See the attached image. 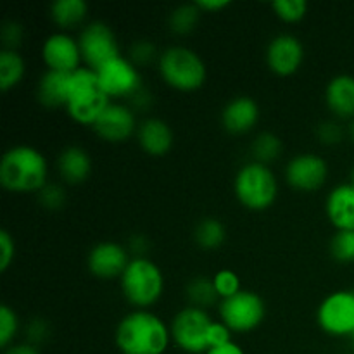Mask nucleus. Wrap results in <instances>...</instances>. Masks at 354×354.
<instances>
[{"mask_svg":"<svg viewBox=\"0 0 354 354\" xmlns=\"http://www.w3.org/2000/svg\"><path fill=\"white\" fill-rule=\"evenodd\" d=\"M259 121V106L248 95L234 97L221 111V127L230 135H245Z\"/></svg>","mask_w":354,"mask_h":354,"instance_id":"obj_17","label":"nucleus"},{"mask_svg":"<svg viewBox=\"0 0 354 354\" xmlns=\"http://www.w3.org/2000/svg\"><path fill=\"white\" fill-rule=\"evenodd\" d=\"M206 354H245L244 349L237 344L235 341L227 342L223 346H216V348H211Z\"/></svg>","mask_w":354,"mask_h":354,"instance_id":"obj_43","label":"nucleus"},{"mask_svg":"<svg viewBox=\"0 0 354 354\" xmlns=\"http://www.w3.org/2000/svg\"><path fill=\"white\" fill-rule=\"evenodd\" d=\"M21 38H23V28L19 26L14 21H9V23L3 24L2 28V40L6 47L3 48H10V50H16L17 45L21 44Z\"/></svg>","mask_w":354,"mask_h":354,"instance_id":"obj_39","label":"nucleus"},{"mask_svg":"<svg viewBox=\"0 0 354 354\" xmlns=\"http://www.w3.org/2000/svg\"><path fill=\"white\" fill-rule=\"evenodd\" d=\"M26 64H24L23 55L17 50L2 48L0 52V88L2 92L16 88L24 78Z\"/></svg>","mask_w":354,"mask_h":354,"instance_id":"obj_24","label":"nucleus"},{"mask_svg":"<svg viewBox=\"0 0 354 354\" xmlns=\"http://www.w3.org/2000/svg\"><path fill=\"white\" fill-rule=\"evenodd\" d=\"M286 182L299 192H317L328 178V165L322 156L304 152L287 162Z\"/></svg>","mask_w":354,"mask_h":354,"instance_id":"obj_12","label":"nucleus"},{"mask_svg":"<svg viewBox=\"0 0 354 354\" xmlns=\"http://www.w3.org/2000/svg\"><path fill=\"white\" fill-rule=\"evenodd\" d=\"M131 106H133V111L135 109H145V107L151 104V93L147 92V90H138L137 93H135L133 97H131Z\"/></svg>","mask_w":354,"mask_h":354,"instance_id":"obj_44","label":"nucleus"},{"mask_svg":"<svg viewBox=\"0 0 354 354\" xmlns=\"http://www.w3.org/2000/svg\"><path fill=\"white\" fill-rule=\"evenodd\" d=\"M97 76L100 86L111 100H120L124 97L131 99L138 90H142V76L138 68L123 55L107 62L97 71Z\"/></svg>","mask_w":354,"mask_h":354,"instance_id":"obj_11","label":"nucleus"},{"mask_svg":"<svg viewBox=\"0 0 354 354\" xmlns=\"http://www.w3.org/2000/svg\"><path fill=\"white\" fill-rule=\"evenodd\" d=\"M328 251H330L332 259L341 265L354 263V232L335 230L328 244Z\"/></svg>","mask_w":354,"mask_h":354,"instance_id":"obj_29","label":"nucleus"},{"mask_svg":"<svg viewBox=\"0 0 354 354\" xmlns=\"http://www.w3.org/2000/svg\"><path fill=\"white\" fill-rule=\"evenodd\" d=\"M71 75L59 71H47L40 76L37 85V97L45 107H66L69 97Z\"/></svg>","mask_w":354,"mask_h":354,"instance_id":"obj_22","label":"nucleus"},{"mask_svg":"<svg viewBox=\"0 0 354 354\" xmlns=\"http://www.w3.org/2000/svg\"><path fill=\"white\" fill-rule=\"evenodd\" d=\"M130 261V251L123 244L106 241L90 249L86 268L99 280H120Z\"/></svg>","mask_w":354,"mask_h":354,"instance_id":"obj_16","label":"nucleus"},{"mask_svg":"<svg viewBox=\"0 0 354 354\" xmlns=\"http://www.w3.org/2000/svg\"><path fill=\"white\" fill-rule=\"evenodd\" d=\"M109 102L113 100L106 95L100 86L97 71L82 66L75 73H71L69 97L64 109L75 123L93 127Z\"/></svg>","mask_w":354,"mask_h":354,"instance_id":"obj_3","label":"nucleus"},{"mask_svg":"<svg viewBox=\"0 0 354 354\" xmlns=\"http://www.w3.org/2000/svg\"><path fill=\"white\" fill-rule=\"evenodd\" d=\"M154 59H159L158 50H156L154 45L147 40H138L131 45L130 48V61L133 62L135 66H145L151 64Z\"/></svg>","mask_w":354,"mask_h":354,"instance_id":"obj_34","label":"nucleus"},{"mask_svg":"<svg viewBox=\"0 0 354 354\" xmlns=\"http://www.w3.org/2000/svg\"><path fill=\"white\" fill-rule=\"evenodd\" d=\"M349 339H351V341H353V344H354V332H353V335H351V337H349Z\"/></svg>","mask_w":354,"mask_h":354,"instance_id":"obj_47","label":"nucleus"},{"mask_svg":"<svg viewBox=\"0 0 354 354\" xmlns=\"http://www.w3.org/2000/svg\"><path fill=\"white\" fill-rule=\"evenodd\" d=\"M325 213L335 230L354 232V187L335 185L325 199Z\"/></svg>","mask_w":354,"mask_h":354,"instance_id":"obj_18","label":"nucleus"},{"mask_svg":"<svg viewBox=\"0 0 354 354\" xmlns=\"http://www.w3.org/2000/svg\"><path fill=\"white\" fill-rule=\"evenodd\" d=\"M88 14V6L83 0H57L50 6V19L62 31L78 28Z\"/></svg>","mask_w":354,"mask_h":354,"instance_id":"obj_23","label":"nucleus"},{"mask_svg":"<svg viewBox=\"0 0 354 354\" xmlns=\"http://www.w3.org/2000/svg\"><path fill=\"white\" fill-rule=\"evenodd\" d=\"M38 203L41 204V207H45L47 211H59L66 206V190L62 189L57 183H47L40 192L37 194Z\"/></svg>","mask_w":354,"mask_h":354,"instance_id":"obj_33","label":"nucleus"},{"mask_svg":"<svg viewBox=\"0 0 354 354\" xmlns=\"http://www.w3.org/2000/svg\"><path fill=\"white\" fill-rule=\"evenodd\" d=\"M317 137L322 144L335 145L339 144V142H342V138H344V128H342L337 121H324V123L318 124Z\"/></svg>","mask_w":354,"mask_h":354,"instance_id":"obj_36","label":"nucleus"},{"mask_svg":"<svg viewBox=\"0 0 354 354\" xmlns=\"http://www.w3.org/2000/svg\"><path fill=\"white\" fill-rule=\"evenodd\" d=\"M121 354H165L171 346V328L151 310H133L124 315L114 332Z\"/></svg>","mask_w":354,"mask_h":354,"instance_id":"obj_1","label":"nucleus"},{"mask_svg":"<svg viewBox=\"0 0 354 354\" xmlns=\"http://www.w3.org/2000/svg\"><path fill=\"white\" fill-rule=\"evenodd\" d=\"M59 176L69 185H80L86 182L92 173V159L88 152L80 145H68L57 158Z\"/></svg>","mask_w":354,"mask_h":354,"instance_id":"obj_21","label":"nucleus"},{"mask_svg":"<svg viewBox=\"0 0 354 354\" xmlns=\"http://www.w3.org/2000/svg\"><path fill=\"white\" fill-rule=\"evenodd\" d=\"M185 296L189 301V306L201 308V310H206L211 308L213 304H216L220 301L218 297L216 289H214L213 279H207V277H194L185 287Z\"/></svg>","mask_w":354,"mask_h":354,"instance_id":"obj_26","label":"nucleus"},{"mask_svg":"<svg viewBox=\"0 0 354 354\" xmlns=\"http://www.w3.org/2000/svg\"><path fill=\"white\" fill-rule=\"evenodd\" d=\"M158 71L162 82L178 92H196L206 83L207 68L196 50L173 45L158 59Z\"/></svg>","mask_w":354,"mask_h":354,"instance_id":"obj_5","label":"nucleus"},{"mask_svg":"<svg viewBox=\"0 0 354 354\" xmlns=\"http://www.w3.org/2000/svg\"><path fill=\"white\" fill-rule=\"evenodd\" d=\"M92 130L99 138L109 144H120L127 142L133 135H137L138 123L137 114L133 107L121 102H109V106L104 109L99 120L93 123Z\"/></svg>","mask_w":354,"mask_h":354,"instance_id":"obj_13","label":"nucleus"},{"mask_svg":"<svg viewBox=\"0 0 354 354\" xmlns=\"http://www.w3.org/2000/svg\"><path fill=\"white\" fill-rule=\"evenodd\" d=\"M282 140H280L275 133H272V131H263V133H259L258 137L252 140L251 145V152L254 161L266 166L275 162L277 159L282 156Z\"/></svg>","mask_w":354,"mask_h":354,"instance_id":"obj_27","label":"nucleus"},{"mask_svg":"<svg viewBox=\"0 0 354 354\" xmlns=\"http://www.w3.org/2000/svg\"><path fill=\"white\" fill-rule=\"evenodd\" d=\"M349 183H351V185L354 187V169L351 171V182H349Z\"/></svg>","mask_w":354,"mask_h":354,"instance_id":"obj_46","label":"nucleus"},{"mask_svg":"<svg viewBox=\"0 0 354 354\" xmlns=\"http://www.w3.org/2000/svg\"><path fill=\"white\" fill-rule=\"evenodd\" d=\"M16 256L14 237L7 230H0V272H7Z\"/></svg>","mask_w":354,"mask_h":354,"instance_id":"obj_37","label":"nucleus"},{"mask_svg":"<svg viewBox=\"0 0 354 354\" xmlns=\"http://www.w3.org/2000/svg\"><path fill=\"white\" fill-rule=\"evenodd\" d=\"M147 239L144 237V235H133V237L130 239V244H128V248H130V251L133 252L135 258H138V256H144V252L147 251Z\"/></svg>","mask_w":354,"mask_h":354,"instance_id":"obj_41","label":"nucleus"},{"mask_svg":"<svg viewBox=\"0 0 354 354\" xmlns=\"http://www.w3.org/2000/svg\"><path fill=\"white\" fill-rule=\"evenodd\" d=\"M80 50H82L83 66L85 68L99 71L107 62L120 57V45H118L116 35L111 30L109 24L102 21L88 23L82 30L78 37Z\"/></svg>","mask_w":354,"mask_h":354,"instance_id":"obj_10","label":"nucleus"},{"mask_svg":"<svg viewBox=\"0 0 354 354\" xmlns=\"http://www.w3.org/2000/svg\"><path fill=\"white\" fill-rule=\"evenodd\" d=\"M19 318L17 313L9 306L2 304L0 306V348L7 349L14 344V339L19 334Z\"/></svg>","mask_w":354,"mask_h":354,"instance_id":"obj_30","label":"nucleus"},{"mask_svg":"<svg viewBox=\"0 0 354 354\" xmlns=\"http://www.w3.org/2000/svg\"><path fill=\"white\" fill-rule=\"evenodd\" d=\"M120 287L133 310H151L165 292V275L147 256H133L121 275Z\"/></svg>","mask_w":354,"mask_h":354,"instance_id":"obj_4","label":"nucleus"},{"mask_svg":"<svg viewBox=\"0 0 354 354\" xmlns=\"http://www.w3.org/2000/svg\"><path fill=\"white\" fill-rule=\"evenodd\" d=\"M304 62V45L296 35L280 33L270 40L266 48V64L277 76H292Z\"/></svg>","mask_w":354,"mask_h":354,"instance_id":"obj_15","label":"nucleus"},{"mask_svg":"<svg viewBox=\"0 0 354 354\" xmlns=\"http://www.w3.org/2000/svg\"><path fill=\"white\" fill-rule=\"evenodd\" d=\"M325 104L339 120H354V76H334L325 88Z\"/></svg>","mask_w":354,"mask_h":354,"instance_id":"obj_20","label":"nucleus"},{"mask_svg":"<svg viewBox=\"0 0 354 354\" xmlns=\"http://www.w3.org/2000/svg\"><path fill=\"white\" fill-rule=\"evenodd\" d=\"M234 332L227 327L221 320H214L209 327V349L216 348V346H223L227 342L234 341L232 339Z\"/></svg>","mask_w":354,"mask_h":354,"instance_id":"obj_38","label":"nucleus"},{"mask_svg":"<svg viewBox=\"0 0 354 354\" xmlns=\"http://www.w3.org/2000/svg\"><path fill=\"white\" fill-rule=\"evenodd\" d=\"M213 322L206 310L185 306L169 325L173 344L187 354H206L209 351V327Z\"/></svg>","mask_w":354,"mask_h":354,"instance_id":"obj_7","label":"nucleus"},{"mask_svg":"<svg viewBox=\"0 0 354 354\" xmlns=\"http://www.w3.org/2000/svg\"><path fill=\"white\" fill-rule=\"evenodd\" d=\"M234 192L239 203L249 211H266L279 197V180L270 166L245 162L234 180Z\"/></svg>","mask_w":354,"mask_h":354,"instance_id":"obj_6","label":"nucleus"},{"mask_svg":"<svg viewBox=\"0 0 354 354\" xmlns=\"http://www.w3.org/2000/svg\"><path fill=\"white\" fill-rule=\"evenodd\" d=\"M3 354H40L37 346H31L28 342H14L7 349H3Z\"/></svg>","mask_w":354,"mask_h":354,"instance_id":"obj_42","label":"nucleus"},{"mask_svg":"<svg viewBox=\"0 0 354 354\" xmlns=\"http://www.w3.org/2000/svg\"><path fill=\"white\" fill-rule=\"evenodd\" d=\"M48 334H50V328H48V324L44 320V318H31L26 324V328H24V335H26V342L31 346H40L47 341Z\"/></svg>","mask_w":354,"mask_h":354,"instance_id":"obj_35","label":"nucleus"},{"mask_svg":"<svg viewBox=\"0 0 354 354\" xmlns=\"http://www.w3.org/2000/svg\"><path fill=\"white\" fill-rule=\"evenodd\" d=\"M194 241L204 251H216L227 241V228L218 218H203L194 228Z\"/></svg>","mask_w":354,"mask_h":354,"instance_id":"obj_25","label":"nucleus"},{"mask_svg":"<svg viewBox=\"0 0 354 354\" xmlns=\"http://www.w3.org/2000/svg\"><path fill=\"white\" fill-rule=\"evenodd\" d=\"M220 320L234 334H249L265 322L266 304L259 294L252 290H241L234 297L220 301Z\"/></svg>","mask_w":354,"mask_h":354,"instance_id":"obj_8","label":"nucleus"},{"mask_svg":"<svg viewBox=\"0 0 354 354\" xmlns=\"http://www.w3.org/2000/svg\"><path fill=\"white\" fill-rule=\"evenodd\" d=\"M201 14L203 12L197 9L196 2L183 3V6L175 7L168 17L169 30H171L175 35H180V37L192 33V31L196 30L197 23H199Z\"/></svg>","mask_w":354,"mask_h":354,"instance_id":"obj_28","label":"nucleus"},{"mask_svg":"<svg viewBox=\"0 0 354 354\" xmlns=\"http://www.w3.org/2000/svg\"><path fill=\"white\" fill-rule=\"evenodd\" d=\"M45 156L31 145H14L0 159V185L14 194L40 192L47 185Z\"/></svg>","mask_w":354,"mask_h":354,"instance_id":"obj_2","label":"nucleus"},{"mask_svg":"<svg viewBox=\"0 0 354 354\" xmlns=\"http://www.w3.org/2000/svg\"><path fill=\"white\" fill-rule=\"evenodd\" d=\"M135 137L142 151L152 158H162L173 147V131L161 118H147L142 121Z\"/></svg>","mask_w":354,"mask_h":354,"instance_id":"obj_19","label":"nucleus"},{"mask_svg":"<svg viewBox=\"0 0 354 354\" xmlns=\"http://www.w3.org/2000/svg\"><path fill=\"white\" fill-rule=\"evenodd\" d=\"M317 324L332 337H351L354 332V289L328 294L317 310Z\"/></svg>","mask_w":354,"mask_h":354,"instance_id":"obj_9","label":"nucleus"},{"mask_svg":"<svg viewBox=\"0 0 354 354\" xmlns=\"http://www.w3.org/2000/svg\"><path fill=\"white\" fill-rule=\"evenodd\" d=\"M41 59L50 71L75 73L82 68V50L78 38L71 37L68 31H55L45 38L41 45Z\"/></svg>","mask_w":354,"mask_h":354,"instance_id":"obj_14","label":"nucleus"},{"mask_svg":"<svg viewBox=\"0 0 354 354\" xmlns=\"http://www.w3.org/2000/svg\"><path fill=\"white\" fill-rule=\"evenodd\" d=\"M273 12L283 23H299L308 14L306 0H275L272 2Z\"/></svg>","mask_w":354,"mask_h":354,"instance_id":"obj_31","label":"nucleus"},{"mask_svg":"<svg viewBox=\"0 0 354 354\" xmlns=\"http://www.w3.org/2000/svg\"><path fill=\"white\" fill-rule=\"evenodd\" d=\"M348 133H349V138H351V140H353V144H354V120H351V124H349V130H348Z\"/></svg>","mask_w":354,"mask_h":354,"instance_id":"obj_45","label":"nucleus"},{"mask_svg":"<svg viewBox=\"0 0 354 354\" xmlns=\"http://www.w3.org/2000/svg\"><path fill=\"white\" fill-rule=\"evenodd\" d=\"M213 283L220 301L228 299V297H234L235 294H239L242 290L239 275L234 272V270H228V268L218 270V272L213 275Z\"/></svg>","mask_w":354,"mask_h":354,"instance_id":"obj_32","label":"nucleus"},{"mask_svg":"<svg viewBox=\"0 0 354 354\" xmlns=\"http://www.w3.org/2000/svg\"><path fill=\"white\" fill-rule=\"evenodd\" d=\"M196 6L201 12L213 14V12H218V10L227 9V7H230L232 3L228 2V0H197Z\"/></svg>","mask_w":354,"mask_h":354,"instance_id":"obj_40","label":"nucleus"}]
</instances>
